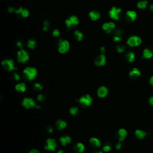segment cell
Masks as SVG:
<instances>
[{
	"mask_svg": "<svg viewBox=\"0 0 153 153\" xmlns=\"http://www.w3.org/2000/svg\"><path fill=\"white\" fill-rule=\"evenodd\" d=\"M114 35L115 36H121L122 37V32L120 29H115L113 31Z\"/></svg>",
	"mask_w": 153,
	"mask_h": 153,
	"instance_id": "8d00e7d4",
	"label": "cell"
},
{
	"mask_svg": "<svg viewBox=\"0 0 153 153\" xmlns=\"http://www.w3.org/2000/svg\"><path fill=\"white\" fill-rule=\"evenodd\" d=\"M65 139H66V143H67V144L71 143V138H70V136H65Z\"/></svg>",
	"mask_w": 153,
	"mask_h": 153,
	"instance_id": "b9f144b4",
	"label": "cell"
},
{
	"mask_svg": "<svg viewBox=\"0 0 153 153\" xmlns=\"http://www.w3.org/2000/svg\"><path fill=\"white\" fill-rule=\"evenodd\" d=\"M149 102L151 105H153V96L151 97L149 99Z\"/></svg>",
	"mask_w": 153,
	"mask_h": 153,
	"instance_id": "7dc6e473",
	"label": "cell"
},
{
	"mask_svg": "<svg viewBox=\"0 0 153 153\" xmlns=\"http://www.w3.org/2000/svg\"><path fill=\"white\" fill-rule=\"evenodd\" d=\"M106 63H107V58L103 54H101L97 56L95 61V64L96 66H103L105 65Z\"/></svg>",
	"mask_w": 153,
	"mask_h": 153,
	"instance_id": "7c38bea8",
	"label": "cell"
},
{
	"mask_svg": "<svg viewBox=\"0 0 153 153\" xmlns=\"http://www.w3.org/2000/svg\"><path fill=\"white\" fill-rule=\"evenodd\" d=\"M13 79H14V81H19L20 79V77L18 73L14 72V73L13 74Z\"/></svg>",
	"mask_w": 153,
	"mask_h": 153,
	"instance_id": "d590c367",
	"label": "cell"
},
{
	"mask_svg": "<svg viewBox=\"0 0 153 153\" xmlns=\"http://www.w3.org/2000/svg\"><path fill=\"white\" fill-rule=\"evenodd\" d=\"M17 57H18V61L19 62L25 64L27 62L29 59V56L26 50L23 49H20V50L17 53Z\"/></svg>",
	"mask_w": 153,
	"mask_h": 153,
	"instance_id": "277c9868",
	"label": "cell"
},
{
	"mask_svg": "<svg viewBox=\"0 0 153 153\" xmlns=\"http://www.w3.org/2000/svg\"><path fill=\"white\" fill-rule=\"evenodd\" d=\"M23 10V7H19L18 9H15L14 8H13V7H9V10H8V11H9V13L14 12L15 13L17 14H20V15H21V14H22V13Z\"/></svg>",
	"mask_w": 153,
	"mask_h": 153,
	"instance_id": "603a6c76",
	"label": "cell"
},
{
	"mask_svg": "<svg viewBox=\"0 0 153 153\" xmlns=\"http://www.w3.org/2000/svg\"><path fill=\"white\" fill-rule=\"evenodd\" d=\"M79 112V108L77 107H72L70 110V112L72 116H75Z\"/></svg>",
	"mask_w": 153,
	"mask_h": 153,
	"instance_id": "f546056e",
	"label": "cell"
},
{
	"mask_svg": "<svg viewBox=\"0 0 153 153\" xmlns=\"http://www.w3.org/2000/svg\"><path fill=\"white\" fill-rule=\"evenodd\" d=\"M66 125H67V124H66V122L62 120H59L56 123V126L59 130L64 129L66 127Z\"/></svg>",
	"mask_w": 153,
	"mask_h": 153,
	"instance_id": "e0dca14e",
	"label": "cell"
},
{
	"mask_svg": "<svg viewBox=\"0 0 153 153\" xmlns=\"http://www.w3.org/2000/svg\"><path fill=\"white\" fill-rule=\"evenodd\" d=\"M47 131L49 133H52V132H53V127H51V126H49L47 128Z\"/></svg>",
	"mask_w": 153,
	"mask_h": 153,
	"instance_id": "bcb514c9",
	"label": "cell"
},
{
	"mask_svg": "<svg viewBox=\"0 0 153 153\" xmlns=\"http://www.w3.org/2000/svg\"><path fill=\"white\" fill-rule=\"evenodd\" d=\"M121 13V10L116 7H112L111 10L109 11V15L110 18L116 20H119L120 18Z\"/></svg>",
	"mask_w": 153,
	"mask_h": 153,
	"instance_id": "8992f818",
	"label": "cell"
},
{
	"mask_svg": "<svg viewBox=\"0 0 153 153\" xmlns=\"http://www.w3.org/2000/svg\"><path fill=\"white\" fill-rule=\"evenodd\" d=\"M127 131L125 129H120L119 130H118V133H117V136H118V141H119L120 142H121V141H123V140H125V138H126V136H127Z\"/></svg>",
	"mask_w": 153,
	"mask_h": 153,
	"instance_id": "9a60e30c",
	"label": "cell"
},
{
	"mask_svg": "<svg viewBox=\"0 0 153 153\" xmlns=\"http://www.w3.org/2000/svg\"><path fill=\"white\" fill-rule=\"evenodd\" d=\"M57 147V144L55 139L49 138L46 141V144L45 145L44 148L46 150L50 151H54Z\"/></svg>",
	"mask_w": 153,
	"mask_h": 153,
	"instance_id": "ba28073f",
	"label": "cell"
},
{
	"mask_svg": "<svg viewBox=\"0 0 153 153\" xmlns=\"http://www.w3.org/2000/svg\"><path fill=\"white\" fill-rule=\"evenodd\" d=\"M1 65L3 68L7 71H11L14 70H17L14 66V63L12 59H5L1 62Z\"/></svg>",
	"mask_w": 153,
	"mask_h": 153,
	"instance_id": "5b68a950",
	"label": "cell"
},
{
	"mask_svg": "<svg viewBox=\"0 0 153 153\" xmlns=\"http://www.w3.org/2000/svg\"><path fill=\"white\" fill-rule=\"evenodd\" d=\"M22 105L26 109H30L31 108H34L37 106L35 101L32 98L25 97L22 102Z\"/></svg>",
	"mask_w": 153,
	"mask_h": 153,
	"instance_id": "9c48e42d",
	"label": "cell"
},
{
	"mask_svg": "<svg viewBox=\"0 0 153 153\" xmlns=\"http://www.w3.org/2000/svg\"><path fill=\"white\" fill-rule=\"evenodd\" d=\"M15 88L17 91L19 92H24L26 91V84L23 83H19L18 84L16 85L15 86Z\"/></svg>",
	"mask_w": 153,
	"mask_h": 153,
	"instance_id": "ffe728a7",
	"label": "cell"
},
{
	"mask_svg": "<svg viewBox=\"0 0 153 153\" xmlns=\"http://www.w3.org/2000/svg\"><path fill=\"white\" fill-rule=\"evenodd\" d=\"M36 44V41H35V40H33V39H30V40L28 41L27 47L28 48H29V49L33 50V49H35Z\"/></svg>",
	"mask_w": 153,
	"mask_h": 153,
	"instance_id": "4316f807",
	"label": "cell"
},
{
	"mask_svg": "<svg viewBox=\"0 0 153 153\" xmlns=\"http://www.w3.org/2000/svg\"><path fill=\"white\" fill-rule=\"evenodd\" d=\"M102 153V151H99V152H96V153Z\"/></svg>",
	"mask_w": 153,
	"mask_h": 153,
	"instance_id": "f5cc1de1",
	"label": "cell"
},
{
	"mask_svg": "<svg viewBox=\"0 0 153 153\" xmlns=\"http://www.w3.org/2000/svg\"><path fill=\"white\" fill-rule=\"evenodd\" d=\"M153 53L150 49H145L143 51V58L149 59L153 57Z\"/></svg>",
	"mask_w": 153,
	"mask_h": 153,
	"instance_id": "44dd1931",
	"label": "cell"
},
{
	"mask_svg": "<svg viewBox=\"0 0 153 153\" xmlns=\"http://www.w3.org/2000/svg\"><path fill=\"white\" fill-rule=\"evenodd\" d=\"M108 88L105 86H102L97 90V95L101 98H103L105 97L108 95Z\"/></svg>",
	"mask_w": 153,
	"mask_h": 153,
	"instance_id": "5bb4252c",
	"label": "cell"
},
{
	"mask_svg": "<svg viewBox=\"0 0 153 153\" xmlns=\"http://www.w3.org/2000/svg\"><path fill=\"white\" fill-rule=\"evenodd\" d=\"M57 153H64V151H62V150H60V151H59L57 152Z\"/></svg>",
	"mask_w": 153,
	"mask_h": 153,
	"instance_id": "816d5d0a",
	"label": "cell"
},
{
	"mask_svg": "<svg viewBox=\"0 0 153 153\" xmlns=\"http://www.w3.org/2000/svg\"><path fill=\"white\" fill-rule=\"evenodd\" d=\"M90 143L91 144V145L95 147H97V148H99L101 146V142L97 138H91L90 139Z\"/></svg>",
	"mask_w": 153,
	"mask_h": 153,
	"instance_id": "ac0fdd59",
	"label": "cell"
},
{
	"mask_svg": "<svg viewBox=\"0 0 153 153\" xmlns=\"http://www.w3.org/2000/svg\"><path fill=\"white\" fill-rule=\"evenodd\" d=\"M35 108H36L37 109H40V108H41V106H40V105H37L36 107H35Z\"/></svg>",
	"mask_w": 153,
	"mask_h": 153,
	"instance_id": "f907efd6",
	"label": "cell"
},
{
	"mask_svg": "<svg viewBox=\"0 0 153 153\" xmlns=\"http://www.w3.org/2000/svg\"><path fill=\"white\" fill-rule=\"evenodd\" d=\"M57 48L59 52L60 53H65L70 49V43L67 40L59 39L57 41Z\"/></svg>",
	"mask_w": 153,
	"mask_h": 153,
	"instance_id": "7a4b0ae2",
	"label": "cell"
},
{
	"mask_svg": "<svg viewBox=\"0 0 153 153\" xmlns=\"http://www.w3.org/2000/svg\"><path fill=\"white\" fill-rule=\"evenodd\" d=\"M74 35L75 38L78 41H81L83 38V34L79 31H75L74 33Z\"/></svg>",
	"mask_w": 153,
	"mask_h": 153,
	"instance_id": "cb8c5ba5",
	"label": "cell"
},
{
	"mask_svg": "<svg viewBox=\"0 0 153 153\" xmlns=\"http://www.w3.org/2000/svg\"><path fill=\"white\" fill-rule=\"evenodd\" d=\"M129 75L130 77L136 78L141 75V72L137 68H133L132 71L129 72Z\"/></svg>",
	"mask_w": 153,
	"mask_h": 153,
	"instance_id": "d6986e66",
	"label": "cell"
},
{
	"mask_svg": "<svg viewBox=\"0 0 153 153\" xmlns=\"http://www.w3.org/2000/svg\"><path fill=\"white\" fill-rule=\"evenodd\" d=\"M79 23V19L75 16H71L65 20V25L68 29H74L77 26Z\"/></svg>",
	"mask_w": 153,
	"mask_h": 153,
	"instance_id": "3957f363",
	"label": "cell"
},
{
	"mask_svg": "<svg viewBox=\"0 0 153 153\" xmlns=\"http://www.w3.org/2000/svg\"><path fill=\"white\" fill-rule=\"evenodd\" d=\"M92 101V97H91L89 95H86L85 96H81L79 99V102L83 106L88 107V106L90 105Z\"/></svg>",
	"mask_w": 153,
	"mask_h": 153,
	"instance_id": "30bf717a",
	"label": "cell"
},
{
	"mask_svg": "<svg viewBox=\"0 0 153 153\" xmlns=\"http://www.w3.org/2000/svg\"><path fill=\"white\" fill-rule=\"evenodd\" d=\"M50 24L49 21H48V20H45L43 23V28H42L44 31H47L49 29V28H50Z\"/></svg>",
	"mask_w": 153,
	"mask_h": 153,
	"instance_id": "f1b7e54d",
	"label": "cell"
},
{
	"mask_svg": "<svg viewBox=\"0 0 153 153\" xmlns=\"http://www.w3.org/2000/svg\"><path fill=\"white\" fill-rule=\"evenodd\" d=\"M60 35V31H59L57 29H54V31H53V35L55 37H57L59 36Z\"/></svg>",
	"mask_w": 153,
	"mask_h": 153,
	"instance_id": "ab89813d",
	"label": "cell"
},
{
	"mask_svg": "<svg viewBox=\"0 0 153 153\" xmlns=\"http://www.w3.org/2000/svg\"><path fill=\"white\" fill-rule=\"evenodd\" d=\"M136 18V13L134 11H128L126 13L125 19L128 22H133Z\"/></svg>",
	"mask_w": 153,
	"mask_h": 153,
	"instance_id": "4fadbf2b",
	"label": "cell"
},
{
	"mask_svg": "<svg viewBox=\"0 0 153 153\" xmlns=\"http://www.w3.org/2000/svg\"><path fill=\"white\" fill-rule=\"evenodd\" d=\"M147 4H148V1H146V0H145V1H139L138 3L137 7L140 9H145L147 6Z\"/></svg>",
	"mask_w": 153,
	"mask_h": 153,
	"instance_id": "83f0119b",
	"label": "cell"
},
{
	"mask_svg": "<svg viewBox=\"0 0 153 153\" xmlns=\"http://www.w3.org/2000/svg\"><path fill=\"white\" fill-rule=\"evenodd\" d=\"M100 51H101V54H104L106 51L105 47H101L100 48Z\"/></svg>",
	"mask_w": 153,
	"mask_h": 153,
	"instance_id": "7bdbcfd3",
	"label": "cell"
},
{
	"mask_svg": "<svg viewBox=\"0 0 153 153\" xmlns=\"http://www.w3.org/2000/svg\"><path fill=\"white\" fill-rule=\"evenodd\" d=\"M59 141L61 143V144L63 146H65L66 144H67L65 137H63V136L60 137V138H59Z\"/></svg>",
	"mask_w": 153,
	"mask_h": 153,
	"instance_id": "f35d334b",
	"label": "cell"
},
{
	"mask_svg": "<svg viewBox=\"0 0 153 153\" xmlns=\"http://www.w3.org/2000/svg\"><path fill=\"white\" fill-rule=\"evenodd\" d=\"M142 42V40L139 37L132 36L128 39L127 44L130 47L138 46Z\"/></svg>",
	"mask_w": 153,
	"mask_h": 153,
	"instance_id": "52a82bcc",
	"label": "cell"
},
{
	"mask_svg": "<svg viewBox=\"0 0 153 153\" xmlns=\"http://www.w3.org/2000/svg\"><path fill=\"white\" fill-rule=\"evenodd\" d=\"M116 148L117 149H121V142H120V141H119V142H118V143L116 145Z\"/></svg>",
	"mask_w": 153,
	"mask_h": 153,
	"instance_id": "ee69618b",
	"label": "cell"
},
{
	"mask_svg": "<svg viewBox=\"0 0 153 153\" xmlns=\"http://www.w3.org/2000/svg\"><path fill=\"white\" fill-rule=\"evenodd\" d=\"M111 149V145L109 144H107L104 145L103 147V151L105 152H109Z\"/></svg>",
	"mask_w": 153,
	"mask_h": 153,
	"instance_id": "d6a6232c",
	"label": "cell"
},
{
	"mask_svg": "<svg viewBox=\"0 0 153 153\" xmlns=\"http://www.w3.org/2000/svg\"><path fill=\"white\" fill-rule=\"evenodd\" d=\"M29 14V12L28 10H27V9H23V10L22 13L21 14V16L23 18H26L28 16Z\"/></svg>",
	"mask_w": 153,
	"mask_h": 153,
	"instance_id": "836d02e7",
	"label": "cell"
},
{
	"mask_svg": "<svg viewBox=\"0 0 153 153\" xmlns=\"http://www.w3.org/2000/svg\"><path fill=\"white\" fill-rule=\"evenodd\" d=\"M16 46L18 48H19L20 49H22L23 47V42L21 40H19V41H17L16 43Z\"/></svg>",
	"mask_w": 153,
	"mask_h": 153,
	"instance_id": "74e56055",
	"label": "cell"
},
{
	"mask_svg": "<svg viewBox=\"0 0 153 153\" xmlns=\"http://www.w3.org/2000/svg\"><path fill=\"white\" fill-rule=\"evenodd\" d=\"M46 99V96L42 94H39L37 96V100L39 102H43Z\"/></svg>",
	"mask_w": 153,
	"mask_h": 153,
	"instance_id": "e575fe53",
	"label": "cell"
},
{
	"mask_svg": "<svg viewBox=\"0 0 153 153\" xmlns=\"http://www.w3.org/2000/svg\"><path fill=\"white\" fill-rule=\"evenodd\" d=\"M125 50V47L123 45H118L117 46V51L120 53H123Z\"/></svg>",
	"mask_w": 153,
	"mask_h": 153,
	"instance_id": "1f68e13d",
	"label": "cell"
},
{
	"mask_svg": "<svg viewBox=\"0 0 153 153\" xmlns=\"http://www.w3.org/2000/svg\"><path fill=\"white\" fill-rule=\"evenodd\" d=\"M122 37L121 36H113V41L115 42H118V41H120L122 40Z\"/></svg>",
	"mask_w": 153,
	"mask_h": 153,
	"instance_id": "60d3db41",
	"label": "cell"
},
{
	"mask_svg": "<svg viewBox=\"0 0 153 153\" xmlns=\"http://www.w3.org/2000/svg\"><path fill=\"white\" fill-rule=\"evenodd\" d=\"M126 59L129 62H133L134 60V54L133 52H129L125 55Z\"/></svg>",
	"mask_w": 153,
	"mask_h": 153,
	"instance_id": "484cf974",
	"label": "cell"
},
{
	"mask_svg": "<svg viewBox=\"0 0 153 153\" xmlns=\"http://www.w3.org/2000/svg\"><path fill=\"white\" fill-rule=\"evenodd\" d=\"M135 134L138 138L144 139V137L147 135V133L141 130H137L135 131Z\"/></svg>",
	"mask_w": 153,
	"mask_h": 153,
	"instance_id": "d4e9b609",
	"label": "cell"
},
{
	"mask_svg": "<svg viewBox=\"0 0 153 153\" xmlns=\"http://www.w3.org/2000/svg\"><path fill=\"white\" fill-rule=\"evenodd\" d=\"M149 8H150L151 11H153V4H151V5H150V7H149Z\"/></svg>",
	"mask_w": 153,
	"mask_h": 153,
	"instance_id": "681fc988",
	"label": "cell"
},
{
	"mask_svg": "<svg viewBox=\"0 0 153 153\" xmlns=\"http://www.w3.org/2000/svg\"><path fill=\"white\" fill-rule=\"evenodd\" d=\"M115 28H116V25L112 22L105 23L102 26V29L107 34H110L112 32L115 30Z\"/></svg>",
	"mask_w": 153,
	"mask_h": 153,
	"instance_id": "8fae6325",
	"label": "cell"
},
{
	"mask_svg": "<svg viewBox=\"0 0 153 153\" xmlns=\"http://www.w3.org/2000/svg\"><path fill=\"white\" fill-rule=\"evenodd\" d=\"M29 153H40L38 150L34 149H32L31 151H30L29 152Z\"/></svg>",
	"mask_w": 153,
	"mask_h": 153,
	"instance_id": "f6af8a7d",
	"label": "cell"
},
{
	"mask_svg": "<svg viewBox=\"0 0 153 153\" xmlns=\"http://www.w3.org/2000/svg\"><path fill=\"white\" fill-rule=\"evenodd\" d=\"M24 76L29 81H32L36 77L37 75V70L36 68L33 67H26L23 71Z\"/></svg>",
	"mask_w": 153,
	"mask_h": 153,
	"instance_id": "6da1fadb",
	"label": "cell"
},
{
	"mask_svg": "<svg viewBox=\"0 0 153 153\" xmlns=\"http://www.w3.org/2000/svg\"><path fill=\"white\" fill-rule=\"evenodd\" d=\"M84 149H85V148H84V145L82 143H80V142L78 143L74 147L75 151H76L79 153H83L84 151Z\"/></svg>",
	"mask_w": 153,
	"mask_h": 153,
	"instance_id": "7402d4cb",
	"label": "cell"
},
{
	"mask_svg": "<svg viewBox=\"0 0 153 153\" xmlns=\"http://www.w3.org/2000/svg\"><path fill=\"white\" fill-rule=\"evenodd\" d=\"M149 82H150L151 84L153 85V76L150 79V80H149Z\"/></svg>",
	"mask_w": 153,
	"mask_h": 153,
	"instance_id": "c3c4849f",
	"label": "cell"
},
{
	"mask_svg": "<svg viewBox=\"0 0 153 153\" xmlns=\"http://www.w3.org/2000/svg\"><path fill=\"white\" fill-rule=\"evenodd\" d=\"M34 90L36 91H40L42 90V86L40 83H35L34 85Z\"/></svg>",
	"mask_w": 153,
	"mask_h": 153,
	"instance_id": "4dcf8cb0",
	"label": "cell"
},
{
	"mask_svg": "<svg viewBox=\"0 0 153 153\" xmlns=\"http://www.w3.org/2000/svg\"><path fill=\"white\" fill-rule=\"evenodd\" d=\"M88 16H89L90 18L93 21L97 20L101 18V14H100L97 11H95V10L91 11L88 14Z\"/></svg>",
	"mask_w": 153,
	"mask_h": 153,
	"instance_id": "2e32d148",
	"label": "cell"
}]
</instances>
